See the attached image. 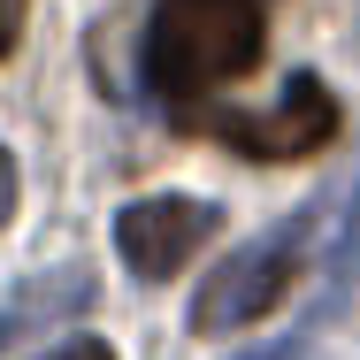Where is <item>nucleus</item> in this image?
<instances>
[{
	"label": "nucleus",
	"instance_id": "nucleus-1",
	"mask_svg": "<svg viewBox=\"0 0 360 360\" xmlns=\"http://www.w3.org/2000/svg\"><path fill=\"white\" fill-rule=\"evenodd\" d=\"M269 46L261 0H153L146 23V92L192 100L245 77Z\"/></svg>",
	"mask_w": 360,
	"mask_h": 360
},
{
	"label": "nucleus",
	"instance_id": "nucleus-2",
	"mask_svg": "<svg viewBox=\"0 0 360 360\" xmlns=\"http://www.w3.org/2000/svg\"><path fill=\"white\" fill-rule=\"evenodd\" d=\"M291 276H299V230H276V238L238 245L215 276L200 284V299H192V330H200V338L253 330V322L291 291Z\"/></svg>",
	"mask_w": 360,
	"mask_h": 360
},
{
	"label": "nucleus",
	"instance_id": "nucleus-3",
	"mask_svg": "<svg viewBox=\"0 0 360 360\" xmlns=\"http://www.w3.org/2000/svg\"><path fill=\"white\" fill-rule=\"evenodd\" d=\"M215 230H222V215L207 207V200L161 192V200H131V207L115 215V253H123L131 276L161 284V276H176V269H184Z\"/></svg>",
	"mask_w": 360,
	"mask_h": 360
},
{
	"label": "nucleus",
	"instance_id": "nucleus-4",
	"mask_svg": "<svg viewBox=\"0 0 360 360\" xmlns=\"http://www.w3.org/2000/svg\"><path fill=\"white\" fill-rule=\"evenodd\" d=\"M207 131L238 153H253V161H307L338 139V100H330L322 77H291L269 115H215Z\"/></svg>",
	"mask_w": 360,
	"mask_h": 360
},
{
	"label": "nucleus",
	"instance_id": "nucleus-5",
	"mask_svg": "<svg viewBox=\"0 0 360 360\" xmlns=\"http://www.w3.org/2000/svg\"><path fill=\"white\" fill-rule=\"evenodd\" d=\"M84 299H92V284H84V276H62V284H31L23 299H15V307H0V353H8V345H15V338L31 330V322H54V314H77Z\"/></svg>",
	"mask_w": 360,
	"mask_h": 360
},
{
	"label": "nucleus",
	"instance_id": "nucleus-6",
	"mask_svg": "<svg viewBox=\"0 0 360 360\" xmlns=\"http://www.w3.org/2000/svg\"><path fill=\"white\" fill-rule=\"evenodd\" d=\"M46 360H115V353H108L100 338H70V345H54Z\"/></svg>",
	"mask_w": 360,
	"mask_h": 360
},
{
	"label": "nucleus",
	"instance_id": "nucleus-7",
	"mask_svg": "<svg viewBox=\"0 0 360 360\" xmlns=\"http://www.w3.org/2000/svg\"><path fill=\"white\" fill-rule=\"evenodd\" d=\"M15 192H23V184H15V153L0 146V222L15 215Z\"/></svg>",
	"mask_w": 360,
	"mask_h": 360
},
{
	"label": "nucleus",
	"instance_id": "nucleus-8",
	"mask_svg": "<svg viewBox=\"0 0 360 360\" xmlns=\"http://www.w3.org/2000/svg\"><path fill=\"white\" fill-rule=\"evenodd\" d=\"M15 31H23V0H0V62H8V46H15Z\"/></svg>",
	"mask_w": 360,
	"mask_h": 360
},
{
	"label": "nucleus",
	"instance_id": "nucleus-9",
	"mask_svg": "<svg viewBox=\"0 0 360 360\" xmlns=\"http://www.w3.org/2000/svg\"><path fill=\"white\" fill-rule=\"evenodd\" d=\"M253 360H299V345L284 338V345H269V353H253Z\"/></svg>",
	"mask_w": 360,
	"mask_h": 360
}]
</instances>
